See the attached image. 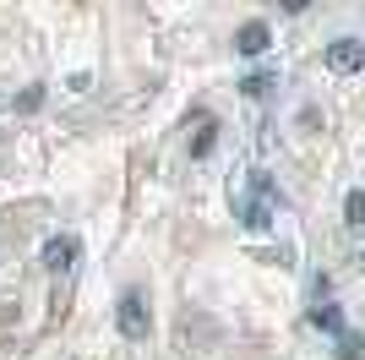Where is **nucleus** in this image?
<instances>
[{
	"instance_id": "1",
	"label": "nucleus",
	"mask_w": 365,
	"mask_h": 360,
	"mask_svg": "<svg viewBox=\"0 0 365 360\" xmlns=\"http://www.w3.org/2000/svg\"><path fill=\"white\" fill-rule=\"evenodd\" d=\"M120 333L125 339H148V311H142V295L120 300Z\"/></svg>"
},
{
	"instance_id": "2",
	"label": "nucleus",
	"mask_w": 365,
	"mask_h": 360,
	"mask_svg": "<svg viewBox=\"0 0 365 360\" xmlns=\"http://www.w3.org/2000/svg\"><path fill=\"white\" fill-rule=\"evenodd\" d=\"M327 66H333V71H360V66H365V44H354V39H338V44L327 49Z\"/></svg>"
},
{
	"instance_id": "3",
	"label": "nucleus",
	"mask_w": 365,
	"mask_h": 360,
	"mask_svg": "<svg viewBox=\"0 0 365 360\" xmlns=\"http://www.w3.org/2000/svg\"><path fill=\"white\" fill-rule=\"evenodd\" d=\"M71 256H76V240H71V235H55V240L44 246V262H49L55 273H71Z\"/></svg>"
},
{
	"instance_id": "4",
	"label": "nucleus",
	"mask_w": 365,
	"mask_h": 360,
	"mask_svg": "<svg viewBox=\"0 0 365 360\" xmlns=\"http://www.w3.org/2000/svg\"><path fill=\"white\" fill-rule=\"evenodd\" d=\"M262 49H267V28H262V22H245L240 28V55H262Z\"/></svg>"
},
{
	"instance_id": "5",
	"label": "nucleus",
	"mask_w": 365,
	"mask_h": 360,
	"mask_svg": "<svg viewBox=\"0 0 365 360\" xmlns=\"http://www.w3.org/2000/svg\"><path fill=\"white\" fill-rule=\"evenodd\" d=\"M349 224L365 229V191H349Z\"/></svg>"
},
{
	"instance_id": "6",
	"label": "nucleus",
	"mask_w": 365,
	"mask_h": 360,
	"mask_svg": "<svg viewBox=\"0 0 365 360\" xmlns=\"http://www.w3.org/2000/svg\"><path fill=\"white\" fill-rule=\"evenodd\" d=\"M317 322H322L327 333H344V322H338V311H333V306H317Z\"/></svg>"
}]
</instances>
